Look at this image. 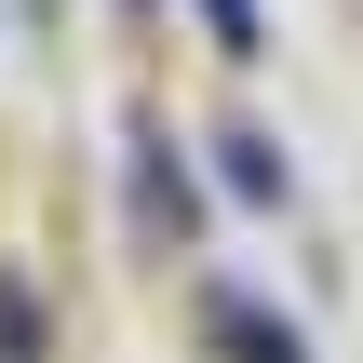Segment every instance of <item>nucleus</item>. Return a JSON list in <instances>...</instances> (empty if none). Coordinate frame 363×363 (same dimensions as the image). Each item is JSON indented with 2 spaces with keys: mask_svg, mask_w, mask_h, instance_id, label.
Returning <instances> with one entry per match:
<instances>
[{
  "mask_svg": "<svg viewBox=\"0 0 363 363\" xmlns=\"http://www.w3.org/2000/svg\"><path fill=\"white\" fill-rule=\"evenodd\" d=\"M216 337H229L242 363H310V350H296V323H269V310H242V296H216Z\"/></svg>",
  "mask_w": 363,
  "mask_h": 363,
  "instance_id": "obj_1",
  "label": "nucleus"
},
{
  "mask_svg": "<svg viewBox=\"0 0 363 363\" xmlns=\"http://www.w3.org/2000/svg\"><path fill=\"white\" fill-rule=\"evenodd\" d=\"M229 189H242V202H283V162H269V135H229Z\"/></svg>",
  "mask_w": 363,
  "mask_h": 363,
  "instance_id": "obj_2",
  "label": "nucleus"
},
{
  "mask_svg": "<svg viewBox=\"0 0 363 363\" xmlns=\"http://www.w3.org/2000/svg\"><path fill=\"white\" fill-rule=\"evenodd\" d=\"M27 350H40V310H27V296L0 283V363H27Z\"/></svg>",
  "mask_w": 363,
  "mask_h": 363,
  "instance_id": "obj_3",
  "label": "nucleus"
},
{
  "mask_svg": "<svg viewBox=\"0 0 363 363\" xmlns=\"http://www.w3.org/2000/svg\"><path fill=\"white\" fill-rule=\"evenodd\" d=\"M202 13H216V40H229V54H256V0H202Z\"/></svg>",
  "mask_w": 363,
  "mask_h": 363,
  "instance_id": "obj_4",
  "label": "nucleus"
}]
</instances>
